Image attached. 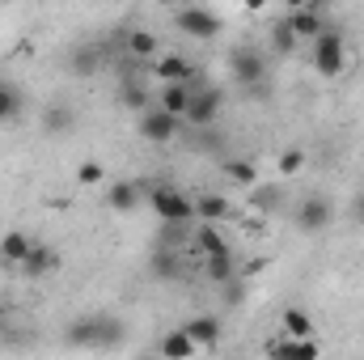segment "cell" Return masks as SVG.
<instances>
[{"instance_id": "cell-1", "label": "cell", "mask_w": 364, "mask_h": 360, "mask_svg": "<svg viewBox=\"0 0 364 360\" xmlns=\"http://www.w3.org/2000/svg\"><path fill=\"white\" fill-rule=\"evenodd\" d=\"M119 339H123V322L110 314H90L68 327V344H77V348H110Z\"/></svg>"}, {"instance_id": "cell-2", "label": "cell", "mask_w": 364, "mask_h": 360, "mask_svg": "<svg viewBox=\"0 0 364 360\" xmlns=\"http://www.w3.org/2000/svg\"><path fill=\"white\" fill-rule=\"evenodd\" d=\"M149 208L161 216V225H191L195 221V199L174 191V186H153L149 191Z\"/></svg>"}, {"instance_id": "cell-3", "label": "cell", "mask_w": 364, "mask_h": 360, "mask_svg": "<svg viewBox=\"0 0 364 360\" xmlns=\"http://www.w3.org/2000/svg\"><path fill=\"white\" fill-rule=\"evenodd\" d=\"M343 64H348V43H343V34H339L335 26H326V30L314 38V68H318L322 77H339Z\"/></svg>"}, {"instance_id": "cell-4", "label": "cell", "mask_w": 364, "mask_h": 360, "mask_svg": "<svg viewBox=\"0 0 364 360\" xmlns=\"http://www.w3.org/2000/svg\"><path fill=\"white\" fill-rule=\"evenodd\" d=\"M220 106H225V93L216 90V85H199L182 123H191V127H199V132H212L216 119H220Z\"/></svg>"}, {"instance_id": "cell-5", "label": "cell", "mask_w": 364, "mask_h": 360, "mask_svg": "<svg viewBox=\"0 0 364 360\" xmlns=\"http://www.w3.org/2000/svg\"><path fill=\"white\" fill-rule=\"evenodd\" d=\"M292 216H296V229L301 233H322L335 221V203H331V195H305Z\"/></svg>"}, {"instance_id": "cell-6", "label": "cell", "mask_w": 364, "mask_h": 360, "mask_svg": "<svg viewBox=\"0 0 364 360\" xmlns=\"http://www.w3.org/2000/svg\"><path fill=\"white\" fill-rule=\"evenodd\" d=\"M174 26H178L182 34H191V38H212V34H220V17L212 13V9H203V4H186L174 13Z\"/></svg>"}, {"instance_id": "cell-7", "label": "cell", "mask_w": 364, "mask_h": 360, "mask_svg": "<svg viewBox=\"0 0 364 360\" xmlns=\"http://www.w3.org/2000/svg\"><path fill=\"white\" fill-rule=\"evenodd\" d=\"M284 26L296 34V43H301V38H318V34L326 30V9H322L318 0H314V4H296V9H288Z\"/></svg>"}, {"instance_id": "cell-8", "label": "cell", "mask_w": 364, "mask_h": 360, "mask_svg": "<svg viewBox=\"0 0 364 360\" xmlns=\"http://www.w3.org/2000/svg\"><path fill=\"white\" fill-rule=\"evenodd\" d=\"M178 132H182V119L166 115V110H161L157 102H153V106H149V110L140 115V136H144V140H153V144H170V140H174Z\"/></svg>"}, {"instance_id": "cell-9", "label": "cell", "mask_w": 364, "mask_h": 360, "mask_svg": "<svg viewBox=\"0 0 364 360\" xmlns=\"http://www.w3.org/2000/svg\"><path fill=\"white\" fill-rule=\"evenodd\" d=\"M153 73H157L166 85H195V81H199V68H195V60H191V55H178V51L161 55V60L153 64Z\"/></svg>"}, {"instance_id": "cell-10", "label": "cell", "mask_w": 364, "mask_h": 360, "mask_svg": "<svg viewBox=\"0 0 364 360\" xmlns=\"http://www.w3.org/2000/svg\"><path fill=\"white\" fill-rule=\"evenodd\" d=\"M233 73H237V81H242L246 90H255V85H263V77H267V64H263V55H259V51H250V47H237V51H233Z\"/></svg>"}, {"instance_id": "cell-11", "label": "cell", "mask_w": 364, "mask_h": 360, "mask_svg": "<svg viewBox=\"0 0 364 360\" xmlns=\"http://www.w3.org/2000/svg\"><path fill=\"white\" fill-rule=\"evenodd\" d=\"M267 360H318V344H314V339L275 335L272 344H267Z\"/></svg>"}, {"instance_id": "cell-12", "label": "cell", "mask_w": 364, "mask_h": 360, "mask_svg": "<svg viewBox=\"0 0 364 360\" xmlns=\"http://www.w3.org/2000/svg\"><path fill=\"white\" fill-rule=\"evenodd\" d=\"M199 90V81L195 85H161V93L153 97L166 115H174V119H186V110H191V97Z\"/></svg>"}, {"instance_id": "cell-13", "label": "cell", "mask_w": 364, "mask_h": 360, "mask_svg": "<svg viewBox=\"0 0 364 360\" xmlns=\"http://www.w3.org/2000/svg\"><path fill=\"white\" fill-rule=\"evenodd\" d=\"M182 335H186L195 348H212V344L220 339V318H212V314H199V318L182 322Z\"/></svg>"}, {"instance_id": "cell-14", "label": "cell", "mask_w": 364, "mask_h": 360, "mask_svg": "<svg viewBox=\"0 0 364 360\" xmlns=\"http://www.w3.org/2000/svg\"><path fill=\"white\" fill-rule=\"evenodd\" d=\"M77 127V110L68 106V102H51L47 110H43V132L47 136H68Z\"/></svg>"}, {"instance_id": "cell-15", "label": "cell", "mask_w": 364, "mask_h": 360, "mask_svg": "<svg viewBox=\"0 0 364 360\" xmlns=\"http://www.w3.org/2000/svg\"><path fill=\"white\" fill-rule=\"evenodd\" d=\"M55 268H60V255H55L51 246H38V242H34V250L26 255V263H21L17 271L30 275V280H43V275H51Z\"/></svg>"}, {"instance_id": "cell-16", "label": "cell", "mask_w": 364, "mask_h": 360, "mask_svg": "<svg viewBox=\"0 0 364 360\" xmlns=\"http://www.w3.org/2000/svg\"><path fill=\"white\" fill-rule=\"evenodd\" d=\"M140 199H144V186H140V182H110V186H106V203H110L114 212H132Z\"/></svg>"}, {"instance_id": "cell-17", "label": "cell", "mask_w": 364, "mask_h": 360, "mask_svg": "<svg viewBox=\"0 0 364 360\" xmlns=\"http://www.w3.org/2000/svg\"><path fill=\"white\" fill-rule=\"evenodd\" d=\"M30 250H34V238H30V233H17V229H13V233L0 238V259H4L9 268H21Z\"/></svg>"}, {"instance_id": "cell-18", "label": "cell", "mask_w": 364, "mask_h": 360, "mask_svg": "<svg viewBox=\"0 0 364 360\" xmlns=\"http://www.w3.org/2000/svg\"><path fill=\"white\" fill-rule=\"evenodd\" d=\"M149 77H127V81H119V102L127 106V110H149L153 106V97H149V85H144Z\"/></svg>"}, {"instance_id": "cell-19", "label": "cell", "mask_w": 364, "mask_h": 360, "mask_svg": "<svg viewBox=\"0 0 364 360\" xmlns=\"http://www.w3.org/2000/svg\"><path fill=\"white\" fill-rule=\"evenodd\" d=\"M153 55H157V34H149V30H127V60L149 64Z\"/></svg>"}, {"instance_id": "cell-20", "label": "cell", "mask_w": 364, "mask_h": 360, "mask_svg": "<svg viewBox=\"0 0 364 360\" xmlns=\"http://www.w3.org/2000/svg\"><path fill=\"white\" fill-rule=\"evenodd\" d=\"M233 212V203L225 199V195H199L195 199V216L203 221V225H216V221H225Z\"/></svg>"}, {"instance_id": "cell-21", "label": "cell", "mask_w": 364, "mask_h": 360, "mask_svg": "<svg viewBox=\"0 0 364 360\" xmlns=\"http://www.w3.org/2000/svg\"><path fill=\"white\" fill-rule=\"evenodd\" d=\"M203 268H208V280L220 288V284H229V280H237V263H233V250H220V255H208L203 259Z\"/></svg>"}, {"instance_id": "cell-22", "label": "cell", "mask_w": 364, "mask_h": 360, "mask_svg": "<svg viewBox=\"0 0 364 360\" xmlns=\"http://www.w3.org/2000/svg\"><path fill=\"white\" fill-rule=\"evenodd\" d=\"M284 335H288V339H314V322H309V314L296 309V305H288V309H284Z\"/></svg>"}, {"instance_id": "cell-23", "label": "cell", "mask_w": 364, "mask_h": 360, "mask_svg": "<svg viewBox=\"0 0 364 360\" xmlns=\"http://www.w3.org/2000/svg\"><path fill=\"white\" fill-rule=\"evenodd\" d=\"M191 356H195V344L182 335V327L161 339V360H191Z\"/></svg>"}, {"instance_id": "cell-24", "label": "cell", "mask_w": 364, "mask_h": 360, "mask_svg": "<svg viewBox=\"0 0 364 360\" xmlns=\"http://www.w3.org/2000/svg\"><path fill=\"white\" fill-rule=\"evenodd\" d=\"M102 60H106V51H102V47H93V43H85V47H77V51H73V73H85V77H90V73L102 68Z\"/></svg>"}, {"instance_id": "cell-25", "label": "cell", "mask_w": 364, "mask_h": 360, "mask_svg": "<svg viewBox=\"0 0 364 360\" xmlns=\"http://www.w3.org/2000/svg\"><path fill=\"white\" fill-rule=\"evenodd\" d=\"M250 203L259 208V212H275L279 203H284V186L272 182V186H250Z\"/></svg>"}, {"instance_id": "cell-26", "label": "cell", "mask_w": 364, "mask_h": 360, "mask_svg": "<svg viewBox=\"0 0 364 360\" xmlns=\"http://www.w3.org/2000/svg\"><path fill=\"white\" fill-rule=\"evenodd\" d=\"M17 115H21V90L9 85V81H0V123H9Z\"/></svg>"}, {"instance_id": "cell-27", "label": "cell", "mask_w": 364, "mask_h": 360, "mask_svg": "<svg viewBox=\"0 0 364 360\" xmlns=\"http://www.w3.org/2000/svg\"><path fill=\"white\" fill-rule=\"evenodd\" d=\"M195 246L203 250V259H208V255H220V250H229V242L220 238V229H216V225H203V229L195 233Z\"/></svg>"}, {"instance_id": "cell-28", "label": "cell", "mask_w": 364, "mask_h": 360, "mask_svg": "<svg viewBox=\"0 0 364 360\" xmlns=\"http://www.w3.org/2000/svg\"><path fill=\"white\" fill-rule=\"evenodd\" d=\"M153 268H157L161 280H178V275H182V255H178V250H157Z\"/></svg>"}, {"instance_id": "cell-29", "label": "cell", "mask_w": 364, "mask_h": 360, "mask_svg": "<svg viewBox=\"0 0 364 360\" xmlns=\"http://www.w3.org/2000/svg\"><path fill=\"white\" fill-rule=\"evenodd\" d=\"M220 170H225V179L242 182V186H259V174H255V166H250V162H225Z\"/></svg>"}, {"instance_id": "cell-30", "label": "cell", "mask_w": 364, "mask_h": 360, "mask_svg": "<svg viewBox=\"0 0 364 360\" xmlns=\"http://www.w3.org/2000/svg\"><path fill=\"white\" fill-rule=\"evenodd\" d=\"M272 47L279 51V55H292V51H296V34H292L284 21H279V26L272 30Z\"/></svg>"}, {"instance_id": "cell-31", "label": "cell", "mask_w": 364, "mask_h": 360, "mask_svg": "<svg viewBox=\"0 0 364 360\" xmlns=\"http://www.w3.org/2000/svg\"><path fill=\"white\" fill-rule=\"evenodd\" d=\"M279 170H284V174H301V170H305V153H301V149L279 153Z\"/></svg>"}, {"instance_id": "cell-32", "label": "cell", "mask_w": 364, "mask_h": 360, "mask_svg": "<svg viewBox=\"0 0 364 360\" xmlns=\"http://www.w3.org/2000/svg\"><path fill=\"white\" fill-rule=\"evenodd\" d=\"M77 174H81V182H102V166H97V162H85Z\"/></svg>"}, {"instance_id": "cell-33", "label": "cell", "mask_w": 364, "mask_h": 360, "mask_svg": "<svg viewBox=\"0 0 364 360\" xmlns=\"http://www.w3.org/2000/svg\"><path fill=\"white\" fill-rule=\"evenodd\" d=\"M356 212H360V221H364V195H360V199H356Z\"/></svg>"}]
</instances>
